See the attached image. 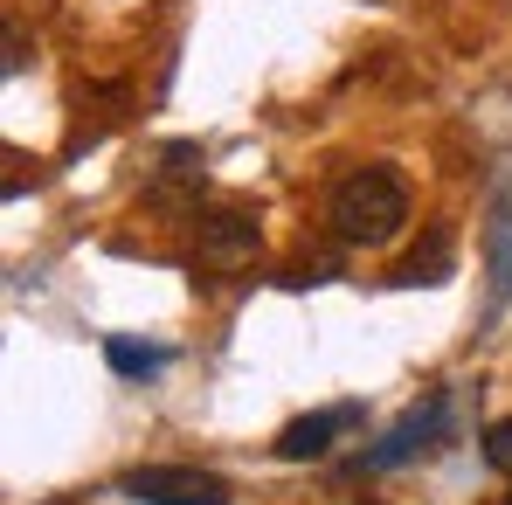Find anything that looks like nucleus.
Instances as JSON below:
<instances>
[{"mask_svg": "<svg viewBox=\"0 0 512 505\" xmlns=\"http://www.w3.org/2000/svg\"><path fill=\"white\" fill-rule=\"evenodd\" d=\"M326 215H333L340 243H353V250H381V243H395L402 222H409V187H402L388 167H360V173H346L340 187H333Z\"/></svg>", "mask_w": 512, "mask_h": 505, "instance_id": "nucleus-1", "label": "nucleus"}, {"mask_svg": "<svg viewBox=\"0 0 512 505\" xmlns=\"http://www.w3.org/2000/svg\"><path fill=\"white\" fill-rule=\"evenodd\" d=\"M457 436V409H450V395H429L423 409H409V416L395 422L374 450H360L353 457V471H367V478H381V471H402V464H423L436 457L443 443Z\"/></svg>", "mask_w": 512, "mask_h": 505, "instance_id": "nucleus-2", "label": "nucleus"}, {"mask_svg": "<svg viewBox=\"0 0 512 505\" xmlns=\"http://www.w3.org/2000/svg\"><path fill=\"white\" fill-rule=\"evenodd\" d=\"M118 492L139 505H229V478L194 471V464H132Z\"/></svg>", "mask_w": 512, "mask_h": 505, "instance_id": "nucleus-3", "label": "nucleus"}, {"mask_svg": "<svg viewBox=\"0 0 512 505\" xmlns=\"http://www.w3.org/2000/svg\"><path fill=\"white\" fill-rule=\"evenodd\" d=\"M353 422H360V402H333V409H312V416H298L284 436H277V457L284 464H312V457H326L340 436H353Z\"/></svg>", "mask_w": 512, "mask_h": 505, "instance_id": "nucleus-4", "label": "nucleus"}, {"mask_svg": "<svg viewBox=\"0 0 512 505\" xmlns=\"http://www.w3.org/2000/svg\"><path fill=\"white\" fill-rule=\"evenodd\" d=\"M201 256H208V263H250L256 256V222L250 215H208V222H201Z\"/></svg>", "mask_w": 512, "mask_h": 505, "instance_id": "nucleus-5", "label": "nucleus"}, {"mask_svg": "<svg viewBox=\"0 0 512 505\" xmlns=\"http://www.w3.org/2000/svg\"><path fill=\"white\" fill-rule=\"evenodd\" d=\"M194 187H201V153H194V146H167V153H160V173H153V187H146V194H153V201H167V194H194Z\"/></svg>", "mask_w": 512, "mask_h": 505, "instance_id": "nucleus-6", "label": "nucleus"}, {"mask_svg": "<svg viewBox=\"0 0 512 505\" xmlns=\"http://www.w3.org/2000/svg\"><path fill=\"white\" fill-rule=\"evenodd\" d=\"M492 270H499V298H512V187L492 208Z\"/></svg>", "mask_w": 512, "mask_h": 505, "instance_id": "nucleus-7", "label": "nucleus"}, {"mask_svg": "<svg viewBox=\"0 0 512 505\" xmlns=\"http://www.w3.org/2000/svg\"><path fill=\"white\" fill-rule=\"evenodd\" d=\"M443 270H450V236H429V250L409 256L395 270V284H443Z\"/></svg>", "mask_w": 512, "mask_h": 505, "instance_id": "nucleus-8", "label": "nucleus"}, {"mask_svg": "<svg viewBox=\"0 0 512 505\" xmlns=\"http://www.w3.org/2000/svg\"><path fill=\"white\" fill-rule=\"evenodd\" d=\"M104 360H111L118 374H153V367H167V353H160V346H132V339H111V346H104Z\"/></svg>", "mask_w": 512, "mask_h": 505, "instance_id": "nucleus-9", "label": "nucleus"}, {"mask_svg": "<svg viewBox=\"0 0 512 505\" xmlns=\"http://www.w3.org/2000/svg\"><path fill=\"white\" fill-rule=\"evenodd\" d=\"M485 464H492V471H506V478H512V416L485 429Z\"/></svg>", "mask_w": 512, "mask_h": 505, "instance_id": "nucleus-10", "label": "nucleus"}, {"mask_svg": "<svg viewBox=\"0 0 512 505\" xmlns=\"http://www.w3.org/2000/svg\"><path fill=\"white\" fill-rule=\"evenodd\" d=\"M499 505H512V492H506V499H499Z\"/></svg>", "mask_w": 512, "mask_h": 505, "instance_id": "nucleus-11", "label": "nucleus"}]
</instances>
